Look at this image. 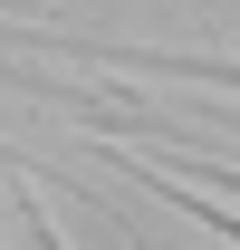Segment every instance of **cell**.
<instances>
[{"label":"cell","mask_w":240,"mask_h":250,"mask_svg":"<svg viewBox=\"0 0 240 250\" xmlns=\"http://www.w3.org/2000/svg\"><path fill=\"white\" fill-rule=\"evenodd\" d=\"M58 58H96L116 77H182V87L240 96V58H182V48H125V39H58Z\"/></svg>","instance_id":"6da1fadb"},{"label":"cell","mask_w":240,"mask_h":250,"mask_svg":"<svg viewBox=\"0 0 240 250\" xmlns=\"http://www.w3.org/2000/svg\"><path fill=\"white\" fill-rule=\"evenodd\" d=\"M96 154L116 164V173H135V183H144V192H154V202H173V212H182V221H202V231H221V241H231V250H240V212H211V192H182V183H173V173H163V164H154V154H144V145H116V135H96Z\"/></svg>","instance_id":"7a4b0ae2"},{"label":"cell","mask_w":240,"mask_h":250,"mask_svg":"<svg viewBox=\"0 0 240 250\" xmlns=\"http://www.w3.org/2000/svg\"><path fill=\"white\" fill-rule=\"evenodd\" d=\"M0 173H10V202H0V212H10V241H20V250H67L58 231H48V212H39V192H29V164L0 154Z\"/></svg>","instance_id":"3957f363"},{"label":"cell","mask_w":240,"mask_h":250,"mask_svg":"<svg viewBox=\"0 0 240 250\" xmlns=\"http://www.w3.org/2000/svg\"><path fill=\"white\" fill-rule=\"evenodd\" d=\"M0 20H20V0H0Z\"/></svg>","instance_id":"277c9868"}]
</instances>
